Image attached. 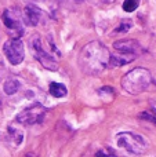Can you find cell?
Segmentation results:
<instances>
[{
    "label": "cell",
    "instance_id": "obj_1",
    "mask_svg": "<svg viewBox=\"0 0 156 157\" xmlns=\"http://www.w3.org/2000/svg\"><path fill=\"white\" fill-rule=\"evenodd\" d=\"M79 66L86 75L96 76L108 68L111 61V52L101 41L94 40L86 44L79 55Z\"/></svg>",
    "mask_w": 156,
    "mask_h": 157
},
{
    "label": "cell",
    "instance_id": "obj_2",
    "mask_svg": "<svg viewBox=\"0 0 156 157\" xmlns=\"http://www.w3.org/2000/svg\"><path fill=\"white\" fill-rule=\"evenodd\" d=\"M152 83V75L145 68H135L122 78V87L129 94L137 95L144 92Z\"/></svg>",
    "mask_w": 156,
    "mask_h": 157
},
{
    "label": "cell",
    "instance_id": "obj_3",
    "mask_svg": "<svg viewBox=\"0 0 156 157\" xmlns=\"http://www.w3.org/2000/svg\"><path fill=\"white\" fill-rule=\"evenodd\" d=\"M3 24L7 28L8 33L11 35V37L14 39H19L24 35V15L22 11H19L18 8H7L4 10L2 15Z\"/></svg>",
    "mask_w": 156,
    "mask_h": 157
},
{
    "label": "cell",
    "instance_id": "obj_4",
    "mask_svg": "<svg viewBox=\"0 0 156 157\" xmlns=\"http://www.w3.org/2000/svg\"><path fill=\"white\" fill-rule=\"evenodd\" d=\"M30 47H32V52L35 54L36 59L40 62V65L43 68L49 69V71H58V61L55 59V57L53 54H50L46 48L43 47L41 39L37 35L35 37L30 39Z\"/></svg>",
    "mask_w": 156,
    "mask_h": 157
},
{
    "label": "cell",
    "instance_id": "obj_5",
    "mask_svg": "<svg viewBox=\"0 0 156 157\" xmlns=\"http://www.w3.org/2000/svg\"><path fill=\"white\" fill-rule=\"evenodd\" d=\"M118 145L133 155H142L148 147L146 141L134 132H122L118 136Z\"/></svg>",
    "mask_w": 156,
    "mask_h": 157
},
{
    "label": "cell",
    "instance_id": "obj_6",
    "mask_svg": "<svg viewBox=\"0 0 156 157\" xmlns=\"http://www.w3.org/2000/svg\"><path fill=\"white\" fill-rule=\"evenodd\" d=\"M47 109L44 108L41 103H33V105L25 108L24 110H21L17 116V121L19 124H25V125H33L41 123L46 117Z\"/></svg>",
    "mask_w": 156,
    "mask_h": 157
},
{
    "label": "cell",
    "instance_id": "obj_7",
    "mask_svg": "<svg viewBox=\"0 0 156 157\" xmlns=\"http://www.w3.org/2000/svg\"><path fill=\"white\" fill-rule=\"evenodd\" d=\"M3 51L4 55L7 57L8 62L11 65H19L24 61L25 57V50H24V43L21 39H8L3 46Z\"/></svg>",
    "mask_w": 156,
    "mask_h": 157
},
{
    "label": "cell",
    "instance_id": "obj_8",
    "mask_svg": "<svg viewBox=\"0 0 156 157\" xmlns=\"http://www.w3.org/2000/svg\"><path fill=\"white\" fill-rule=\"evenodd\" d=\"M43 10L37 7L36 4H29L24 8L22 15H24V21L29 26H37L43 19Z\"/></svg>",
    "mask_w": 156,
    "mask_h": 157
},
{
    "label": "cell",
    "instance_id": "obj_9",
    "mask_svg": "<svg viewBox=\"0 0 156 157\" xmlns=\"http://www.w3.org/2000/svg\"><path fill=\"white\" fill-rule=\"evenodd\" d=\"M113 48L119 52H124V54H134L138 55L141 52V46L137 40L133 39H126V40H118L113 43Z\"/></svg>",
    "mask_w": 156,
    "mask_h": 157
},
{
    "label": "cell",
    "instance_id": "obj_10",
    "mask_svg": "<svg viewBox=\"0 0 156 157\" xmlns=\"http://www.w3.org/2000/svg\"><path fill=\"white\" fill-rule=\"evenodd\" d=\"M135 57H137V55H134V54H124V52L116 51V54H111L109 65L113 66V68L124 66V65H127V63H130L131 61H134Z\"/></svg>",
    "mask_w": 156,
    "mask_h": 157
},
{
    "label": "cell",
    "instance_id": "obj_11",
    "mask_svg": "<svg viewBox=\"0 0 156 157\" xmlns=\"http://www.w3.org/2000/svg\"><path fill=\"white\" fill-rule=\"evenodd\" d=\"M33 4L40 7L41 10L47 11L50 15H54L57 11V2L55 0H32Z\"/></svg>",
    "mask_w": 156,
    "mask_h": 157
},
{
    "label": "cell",
    "instance_id": "obj_12",
    "mask_svg": "<svg viewBox=\"0 0 156 157\" xmlns=\"http://www.w3.org/2000/svg\"><path fill=\"white\" fill-rule=\"evenodd\" d=\"M49 91H50V94L55 98H64L66 94H68L66 87L61 83H51L49 87Z\"/></svg>",
    "mask_w": 156,
    "mask_h": 157
},
{
    "label": "cell",
    "instance_id": "obj_13",
    "mask_svg": "<svg viewBox=\"0 0 156 157\" xmlns=\"http://www.w3.org/2000/svg\"><path fill=\"white\" fill-rule=\"evenodd\" d=\"M19 87H21V83H19L17 78H8V80L4 81L3 90H4V92L7 95H13V94H15V92L18 91Z\"/></svg>",
    "mask_w": 156,
    "mask_h": 157
},
{
    "label": "cell",
    "instance_id": "obj_14",
    "mask_svg": "<svg viewBox=\"0 0 156 157\" xmlns=\"http://www.w3.org/2000/svg\"><path fill=\"white\" fill-rule=\"evenodd\" d=\"M8 135H10L11 142H13L15 146H18V145L24 141V132L15 127H8Z\"/></svg>",
    "mask_w": 156,
    "mask_h": 157
},
{
    "label": "cell",
    "instance_id": "obj_15",
    "mask_svg": "<svg viewBox=\"0 0 156 157\" xmlns=\"http://www.w3.org/2000/svg\"><path fill=\"white\" fill-rule=\"evenodd\" d=\"M98 95L105 102H111V99L115 98V90L112 87H102V88L98 90Z\"/></svg>",
    "mask_w": 156,
    "mask_h": 157
},
{
    "label": "cell",
    "instance_id": "obj_16",
    "mask_svg": "<svg viewBox=\"0 0 156 157\" xmlns=\"http://www.w3.org/2000/svg\"><path fill=\"white\" fill-rule=\"evenodd\" d=\"M138 6H140V0H124L123 10L126 13H133V11L137 10Z\"/></svg>",
    "mask_w": 156,
    "mask_h": 157
},
{
    "label": "cell",
    "instance_id": "obj_17",
    "mask_svg": "<svg viewBox=\"0 0 156 157\" xmlns=\"http://www.w3.org/2000/svg\"><path fill=\"white\" fill-rule=\"evenodd\" d=\"M131 26H133V22L130 21V19H124V21H122L120 24H119V26L115 29V33H126L131 29Z\"/></svg>",
    "mask_w": 156,
    "mask_h": 157
},
{
    "label": "cell",
    "instance_id": "obj_18",
    "mask_svg": "<svg viewBox=\"0 0 156 157\" xmlns=\"http://www.w3.org/2000/svg\"><path fill=\"white\" fill-rule=\"evenodd\" d=\"M140 117L141 120H146V121H151L154 123V124H156V112L154 113V112H142V113H140Z\"/></svg>",
    "mask_w": 156,
    "mask_h": 157
},
{
    "label": "cell",
    "instance_id": "obj_19",
    "mask_svg": "<svg viewBox=\"0 0 156 157\" xmlns=\"http://www.w3.org/2000/svg\"><path fill=\"white\" fill-rule=\"evenodd\" d=\"M96 157H116V155L109 149H102L99 152H97Z\"/></svg>",
    "mask_w": 156,
    "mask_h": 157
},
{
    "label": "cell",
    "instance_id": "obj_20",
    "mask_svg": "<svg viewBox=\"0 0 156 157\" xmlns=\"http://www.w3.org/2000/svg\"><path fill=\"white\" fill-rule=\"evenodd\" d=\"M101 3H104V4H111V3H113L115 0H99Z\"/></svg>",
    "mask_w": 156,
    "mask_h": 157
},
{
    "label": "cell",
    "instance_id": "obj_21",
    "mask_svg": "<svg viewBox=\"0 0 156 157\" xmlns=\"http://www.w3.org/2000/svg\"><path fill=\"white\" fill-rule=\"evenodd\" d=\"M26 157H37V156H36V155H33V153H28Z\"/></svg>",
    "mask_w": 156,
    "mask_h": 157
},
{
    "label": "cell",
    "instance_id": "obj_22",
    "mask_svg": "<svg viewBox=\"0 0 156 157\" xmlns=\"http://www.w3.org/2000/svg\"><path fill=\"white\" fill-rule=\"evenodd\" d=\"M152 83H154L155 86H156V75H155V77H152Z\"/></svg>",
    "mask_w": 156,
    "mask_h": 157
},
{
    "label": "cell",
    "instance_id": "obj_23",
    "mask_svg": "<svg viewBox=\"0 0 156 157\" xmlns=\"http://www.w3.org/2000/svg\"><path fill=\"white\" fill-rule=\"evenodd\" d=\"M2 69H3V65H2V62H0V73H2Z\"/></svg>",
    "mask_w": 156,
    "mask_h": 157
},
{
    "label": "cell",
    "instance_id": "obj_24",
    "mask_svg": "<svg viewBox=\"0 0 156 157\" xmlns=\"http://www.w3.org/2000/svg\"><path fill=\"white\" fill-rule=\"evenodd\" d=\"M75 2H83V0H75Z\"/></svg>",
    "mask_w": 156,
    "mask_h": 157
}]
</instances>
